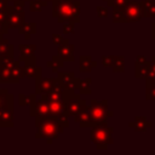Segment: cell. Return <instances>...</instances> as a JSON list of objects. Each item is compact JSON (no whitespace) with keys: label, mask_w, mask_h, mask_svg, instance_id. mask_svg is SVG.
<instances>
[{"label":"cell","mask_w":155,"mask_h":155,"mask_svg":"<svg viewBox=\"0 0 155 155\" xmlns=\"http://www.w3.org/2000/svg\"><path fill=\"white\" fill-rule=\"evenodd\" d=\"M64 41H65V39H63L62 35H59V34H57V33H53V34H52V42H53V45L59 46V45H62Z\"/></svg>","instance_id":"836d02e7"},{"label":"cell","mask_w":155,"mask_h":155,"mask_svg":"<svg viewBox=\"0 0 155 155\" xmlns=\"http://www.w3.org/2000/svg\"><path fill=\"white\" fill-rule=\"evenodd\" d=\"M23 78V65H21L19 61H15L11 67V84H18Z\"/></svg>","instance_id":"d6986e66"},{"label":"cell","mask_w":155,"mask_h":155,"mask_svg":"<svg viewBox=\"0 0 155 155\" xmlns=\"http://www.w3.org/2000/svg\"><path fill=\"white\" fill-rule=\"evenodd\" d=\"M12 1H13V0H12ZM23 1H29V0H23Z\"/></svg>","instance_id":"b9f144b4"},{"label":"cell","mask_w":155,"mask_h":155,"mask_svg":"<svg viewBox=\"0 0 155 155\" xmlns=\"http://www.w3.org/2000/svg\"><path fill=\"white\" fill-rule=\"evenodd\" d=\"M29 113H30V116H33L35 120H41L50 116L51 114H50L48 102L40 96L29 105Z\"/></svg>","instance_id":"52a82bcc"},{"label":"cell","mask_w":155,"mask_h":155,"mask_svg":"<svg viewBox=\"0 0 155 155\" xmlns=\"http://www.w3.org/2000/svg\"><path fill=\"white\" fill-rule=\"evenodd\" d=\"M52 17L58 23L80 22V1L79 0H52Z\"/></svg>","instance_id":"6da1fadb"},{"label":"cell","mask_w":155,"mask_h":155,"mask_svg":"<svg viewBox=\"0 0 155 155\" xmlns=\"http://www.w3.org/2000/svg\"><path fill=\"white\" fill-rule=\"evenodd\" d=\"M18 50L21 52V56H24V57H31V56H35V51H36V45L34 44H21L18 45Z\"/></svg>","instance_id":"cb8c5ba5"},{"label":"cell","mask_w":155,"mask_h":155,"mask_svg":"<svg viewBox=\"0 0 155 155\" xmlns=\"http://www.w3.org/2000/svg\"><path fill=\"white\" fill-rule=\"evenodd\" d=\"M7 33H8V27L6 25L5 22H0V38H2Z\"/></svg>","instance_id":"8d00e7d4"},{"label":"cell","mask_w":155,"mask_h":155,"mask_svg":"<svg viewBox=\"0 0 155 155\" xmlns=\"http://www.w3.org/2000/svg\"><path fill=\"white\" fill-rule=\"evenodd\" d=\"M96 65H97V62H94L91 56H80L79 57V71L80 73H82V74L90 73Z\"/></svg>","instance_id":"9a60e30c"},{"label":"cell","mask_w":155,"mask_h":155,"mask_svg":"<svg viewBox=\"0 0 155 155\" xmlns=\"http://www.w3.org/2000/svg\"><path fill=\"white\" fill-rule=\"evenodd\" d=\"M24 22V11H17L13 8V6L8 5L6 7V25L8 29L11 28H18Z\"/></svg>","instance_id":"9c48e42d"},{"label":"cell","mask_w":155,"mask_h":155,"mask_svg":"<svg viewBox=\"0 0 155 155\" xmlns=\"http://www.w3.org/2000/svg\"><path fill=\"white\" fill-rule=\"evenodd\" d=\"M24 5H25V1L23 0H13V8L17 10V11H24Z\"/></svg>","instance_id":"d590c367"},{"label":"cell","mask_w":155,"mask_h":155,"mask_svg":"<svg viewBox=\"0 0 155 155\" xmlns=\"http://www.w3.org/2000/svg\"><path fill=\"white\" fill-rule=\"evenodd\" d=\"M8 1L10 0H0V11H5L6 7L8 6Z\"/></svg>","instance_id":"74e56055"},{"label":"cell","mask_w":155,"mask_h":155,"mask_svg":"<svg viewBox=\"0 0 155 155\" xmlns=\"http://www.w3.org/2000/svg\"><path fill=\"white\" fill-rule=\"evenodd\" d=\"M5 21H6V10L0 11V22H5Z\"/></svg>","instance_id":"f35d334b"},{"label":"cell","mask_w":155,"mask_h":155,"mask_svg":"<svg viewBox=\"0 0 155 155\" xmlns=\"http://www.w3.org/2000/svg\"><path fill=\"white\" fill-rule=\"evenodd\" d=\"M150 68L155 71V54L151 56V58H150Z\"/></svg>","instance_id":"ab89813d"},{"label":"cell","mask_w":155,"mask_h":155,"mask_svg":"<svg viewBox=\"0 0 155 155\" xmlns=\"http://www.w3.org/2000/svg\"><path fill=\"white\" fill-rule=\"evenodd\" d=\"M145 99L147 101H155V84L145 86Z\"/></svg>","instance_id":"f546056e"},{"label":"cell","mask_w":155,"mask_h":155,"mask_svg":"<svg viewBox=\"0 0 155 155\" xmlns=\"http://www.w3.org/2000/svg\"><path fill=\"white\" fill-rule=\"evenodd\" d=\"M87 108H88V113H90L91 121H92L93 126L102 124V122H107L108 119L114 115V113L111 110H109V108H108L107 99H102V101L92 99Z\"/></svg>","instance_id":"277c9868"},{"label":"cell","mask_w":155,"mask_h":155,"mask_svg":"<svg viewBox=\"0 0 155 155\" xmlns=\"http://www.w3.org/2000/svg\"><path fill=\"white\" fill-rule=\"evenodd\" d=\"M74 25L75 23L73 22H64V25H63V34H74Z\"/></svg>","instance_id":"4dcf8cb0"},{"label":"cell","mask_w":155,"mask_h":155,"mask_svg":"<svg viewBox=\"0 0 155 155\" xmlns=\"http://www.w3.org/2000/svg\"><path fill=\"white\" fill-rule=\"evenodd\" d=\"M18 33L24 36V39H30L33 34L36 33V23L35 22H23L18 28Z\"/></svg>","instance_id":"e0dca14e"},{"label":"cell","mask_w":155,"mask_h":155,"mask_svg":"<svg viewBox=\"0 0 155 155\" xmlns=\"http://www.w3.org/2000/svg\"><path fill=\"white\" fill-rule=\"evenodd\" d=\"M64 104H65V109L68 113V116H74L78 113H80L81 110H84L86 108V101L80 98V93L76 92L75 94L70 96L69 98L64 99Z\"/></svg>","instance_id":"ba28073f"},{"label":"cell","mask_w":155,"mask_h":155,"mask_svg":"<svg viewBox=\"0 0 155 155\" xmlns=\"http://www.w3.org/2000/svg\"><path fill=\"white\" fill-rule=\"evenodd\" d=\"M113 61H114V56H103L102 57V64H103V67L111 68Z\"/></svg>","instance_id":"e575fe53"},{"label":"cell","mask_w":155,"mask_h":155,"mask_svg":"<svg viewBox=\"0 0 155 155\" xmlns=\"http://www.w3.org/2000/svg\"><path fill=\"white\" fill-rule=\"evenodd\" d=\"M36 98H38V94L36 93H33V94L19 93V96H18V103H19V105H30Z\"/></svg>","instance_id":"484cf974"},{"label":"cell","mask_w":155,"mask_h":155,"mask_svg":"<svg viewBox=\"0 0 155 155\" xmlns=\"http://www.w3.org/2000/svg\"><path fill=\"white\" fill-rule=\"evenodd\" d=\"M111 69H113L114 73H124V70H125V57L124 56H114Z\"/></svg>","instance_id":"d4e9b609"},{"label":"cell","mask_w":155,"mask_h":155,"mask_svg":"<svg viewBox=\"0 0 155 155\" xmlns=\"http://www.w3.org/2000/svg\"><path fill=\"white\" fill-rule=\"evenodd\" d=\"M57 54L62 57V59L64 62H74V50H75V46L73 44L69 42L68 39H65V41L57 46Z\"/></svg>","instance_id":"4fadbf2b"},{"label":"cell","mask_w":155,"mask_h":155,"mask_svg":"<svg viewBox=\"0 0 155 155\" xmlns=\"http://www.w3.org/2000/svg\"><path fill=\"white\" fill-rule=\"evenodd\" d=\"M2 56H12L15 57V46L8 42V40L0 38V57Z\"/></svg>","instance_id":"ffe728a7"},{"label":"cell","mask_w":155,"mask_h":155,"mask_svg":"<svg viewBox=\"0 0 155 155\" xmlns=\"http://www.w3.org/2000/svg\"><path fill=\"white\" fill-rule=\"evenodd\" d=\"M96 12L98 15L99 18H107L108 17V7H104V6H97L96 7Z\"/></svg>","instance_id":"d6a6232c"},{"label":"cell","mask_w":155,"mask_h":155,"mask_svg":"<svg viewBox=\"0 0 155 155\" xmlns=\"http://www.w3.org/2000/svg\"><path fill=\"white\" fill-rule=\"evenodd\" d=\"M15 61L6 65H0V84H11V67Z\"/></svg>","instance_id":"44dd1931"},{"label":"cell","mask_w":155,"mask_h":155,"mask_svg":"<svg viewBox=\"0 0 155 155\" xmlns=\"http://www.w3.org/2000/svg\"><path fill=\"white\" fill-rule=\"evenodd\" d=\"M124 16H125V22L126 23H134L139 22L143 16V4L142 1H128L124 7Z\"/></svg>","instance_id":"5b68a950"},{"label":"cell","mask_w":155,"mask_h":155,"mask_svg":"<svg viewBox=\"0 0 155 155\" xmlns=\"http://www.w3.org/2000/svg\"><path fill=\"white\" fill-rule=\"evenodd\" d=\"M143 16L145 18H155V0H143Z\"/></svg>","instance_id":"7402d4cb"},{"label":"cell","mask_w":155,"mask_h":155,"mask_svg":"<svg viewBox=\"0 0 155 155\" xmlns=\"http://www.w3.org/2000/svg\"><path fill=\"white\" fill-rule=\"evenodd\" d=\"M150 69V61H148L144 56H137L134 61V76L137 79H144L147 73Z\"/></svg>","instance_id":"7c38bea8"},{"label":"cell","mask_w":155,"mask_h":155,"mask_svg":"<svg viewBox=\"0 0 155 155\" xmlns=\"http://www.w3.org/2000/svg\"><path fill=\"white\" fill-rule=\"evenodd\" d=\"M35 126H36L35 138L45 139L47 144H52L53 140L58 137V134L63 133L65 130L58 122V120L52 115L41 120H35Z\"/></svg>","instance_id":"7a4b0ae2"},{"label":"cell","mask_w":155,"mask_h":155,"mask_svg":"<svg viewBox=\"0 0 155 155\" xmlns=\"http://www.w3.org/2000/svg\"><path fill=\"white\" fill-rule=\"evenodd\" d=\"M113 132L114 128L108 126L107 122L98 124L93 127H91V142L96 145L97 149L99 150H105L110 144H113Z\"/></svg>","instance_id":"3957f363"},{"label":"cell","mask_w":155,"mask_h":155,"mask_svg":"<svg viewBox=\"0 0 155 155\" xmlns=\"http://www.w3.org/2000/svg\"><path fill=\"white\" fill-rule=\"evenodd\" d=\"M151 39L155 40V22L151 23Z\"/></svg>","instance_id":"60d3db41"},{"label":"cell","mask_w":155,"mask_h":155,"mask_svg":"<svg viewBox=\"0 0 155 155\" xmlns=\"http://www.w3.org/2000/svg\"><path fill=\"white\" fill-rule=\"evenodd\" d=\"M48 108H50V114L52 116H58V115H63L67 114V109H65V104L64 101H53V102H48Z\"/></svg>","instance_id":"ac0fdd59"},{"label":"cell","mask_w":155,"mask_h":155,"mask_svg":"<svg viewBox=\"0 0 155 155\" xmlns=\"http://www.w3.org/2000/svg\"><path fill=\"white\" fill-rule=\"evenodd\" d=\"M46 65H47L48 68H51L53 73H58V68H63V65H64V61L62 59L61 56L54 54V56H52L51 61H48V62L46 63Z\"/></svg>","instance_id":"603a6c76"},{"label":"cell","mask_w":155,"mask_h":155,"mask_svg":"<svg viewBox=\"0 0 155 155\" xmlns=\"http://www.w3.org/2000/svg\"><path fill=\"white\" fill-rule=\"evenodd\" d=\"M91 82L92 80L90 78L86 79H75V90L80 93V94H91Z\"/></svg>","instance_id":"2e32d148"},{"label":"cell","mask_w":155,"mask_h":155,"mask_svg":"<svg viewBox=\"0 0 155 155\" xmlns=\"http://www.w3.org/2000/svg\"><path fill=\"white\" fill-rule=\"evenodd\" d=\"M130 0H108L107 1V5L108 7H111V8H122Z\"/></svg>","instance_id":"f1b7e54d"},{"label":"cell","mask_w":155,"mask_h":155,"mask_svg":"<svg viewBox=\"0 0 155 155\" xmlns=\"http://www.w3.org/2000/svg\"><path fill=\"white\" fill-rule=\"evenodd\" d=\"M7 97H8V91L6 88H0V109L5 105Z\"/></svg>","instance_id":"1f68e13d"},{"label":"cell","mask_w":155,"mask_h":155,"mask_svg":"<svg viewBox=\"0 0 155 155\" xmlns=\"http://www.w3.org/2000/svg\"><path fill=\"white\" fill-rule=\"evenodd\" d=\"M15 97L12 93H8L5 105L0 109V127H13L15 117Z\"/></svg>","instance_id":"8992f818"},{"label":"cell","mask_w":155,"mask_h":155,"mask_svg":"<svg viewBox=\"0 0 155 155\" xmlns=\"http://www.w3.org/2000/svg\"><path fill=\"white\" fill-rule=\"evenodd\" d=\"M104 1H108V0H104Z\"/></svg>","instance_id":"7bdbcfd3"},{"label":"cell","mask_w":155,"mask_h":155,"mask_svg":"<svg viewBox=\"0 0 155 155\" xmlns=\"http://www.w3.org/2000/svg\"><path fill=\"white\" fill-rule=\"evenodd\" d=\"M113 22L114 23H126L122 8H113Z\"/></svg>","instance_id":"83f0119b"},{"label":"cell","mask_w":155,"mask_h":155,"mask_svg":"<svg viewBox=\"0 0 155 155\" xmlns=\"http://www.w3.org/2000/svg\"><path fill=\"white\" fill-rule=\"evenodd\" d=\"M46 5H47V1H44V0H30L29 2L31 12H40Z\"/></svg>","instance_id":"4316f807"},{"label":"cell","mask_w":155,"mask_h":155,"mask_svg":"<svg viewBox=\"0 0 155 155\" xmlns=\"http://www.w3.org/2000/svg\"><path fill=\"white\" fill-rule=\"evenodd\" d=\"M56 82H57L56 78H42V76L36 78L35 79V93L38 96L47 93L48 91L53 88Z\"/></svg>","instance_id":"30bf717a"},{"label":"cell","mask_w":155,"mask_h":155,"mask_svg":"<svg viewBox=\"0 0 155 155\" xmlns=\"http://www.w3.org/2000/svg\"><path fill=\"white\" fill-rule=\"evenodd\" d=\"M128 126L131 128H133L136 132H145L147 130L151 128L153 124L144 116H136L133 121H130Z\"/></svg>","instance_id":"5bb4252c"},{"label":"cell","mask_w":155,"mask_h":155,"mask_svg":"<svg viewBox=\"0 0 155 155\" xmlns=\"http://www.w3.org/2000/svg\"><path fill=\"white\" fill-rule=\"evenodd\" d=\"M57 82L63 86L64 90L73 91L75 90V73L74 71H59L57 74Z\"/></svg>","instance_id":"8fae6325"}]
</instances>
